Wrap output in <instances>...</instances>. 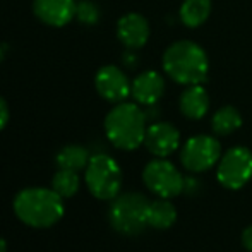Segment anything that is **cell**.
<instances>
[{
  "label": "cell",
  "instance_id": "cell-21",
  "mask_svg": "<svg viewBox=\"0 0 252 252\" xmlns=\"http://www.w3.org/2000/svg\"><path fill=\"white\" fill-rule=\"evenodd\" d=\"M7 120H9V106H7L5 100L0 96V130L7 126Z\"/></svg>",
  "mask_w": 252,
  "mask_h": 252
},
{
  "label": "cell",
  "instance_id": "cell-9",
  "mask_svg": "<svg viewBox=\"0 0 252 252\" xmlns=\"http://www.w3.org/2000/svg\"><path fill=\"white\" fill-rule=\"evenodd\" d=\"M94 86L101 98L112 103L124 101L130 94V83L127 76L115 65H105L94 77Z\"/></svg>",
  "mask_w": 252,
  "mask_h": 252
},
{
  "label": "cell",
  "instance_id": "cell-3",
  "mask_svg": "<svg viewBox=\"0 0 252 252\" xmlns=\"http://www.w3.org/2000/svg\"><path fill=\"white\" fill-rule=\"evenodd\" d=\"M14 211L23 223L34 228H47L62 218V197L53 189L31 187L24 189L14 199Z\"/></svg>",
  "mask_w": 252,
  "mask_h": 252
},
{
  "label": "cell",
  "instance_id": "cell-7",
  "mask_svg": "<svg viewBox=\"0 0 252 252\" xmlns=\"http://www.w3.org/2000/svg\"><path fill=\"white\" fill-rule=\"evenodd\" d=\"M216 179L230 190L242 189L252 179V153L247 148H232L220 158Z\"/></svg>",
  "mask_w": 252,
  "mask_h": 252
},
{
  "label": "cell",
  "instance_id": "cell-18",
  "mask_svg": "<svg viewBox=\"0 0 252 252\" xmlns=\"http://www.w3.org/2000/svg\"><path fill=\"white\" fill-rule=\"evenodd\" d=\"M242 126V115L233 106H221L213 115L211 127L218 136H228Z\"/></svg>",
  "mask_w": 252,
  "mask_h": 252
},
{
  "label": "cell",
  "instance_id": "cell-14",
  "mask_svg": "<svg viewBox=\"0 0 252 252\" xmlns=\"http://www.w3.org/2000/svg\"><path fill=\"white\" fill-rule=\"evenodd\" d=\"M209 110V94L201 84L187 86L180 96V112L190 120H199Z\"/></svg>",
  "mask_w": 252,
  "mask_h": 252
},
{
  "label": "cell",
  "instance_id": "cell-8",
  "mask_svg": "<svg viewBox=\"0 0 252 252\" xmlns=\"http://www.w3.org/2000/svg\"><path fill=\"white\" fill-rule=\"evenodd\" d=\"M221 158L220 141L211 136H194L182 148V165L189 172L201 173L215 166Z\"/></svg>",
  "mask_w": 252,
  "mask_h": 252
},
{
  "label": "cell",
  "instance_id": "cell-12",
  "mask_svg": "<svg viewBox=\"0 0 252 252\" xmlns=\"http://www.w3.org/2000/svg\"><path fill=\"white\" fill-rule=\"evenodd\" d=\"M117 36L127 48H141L150 38V24L141 14L130 12L119 19Z\"/></svg>",
  "mask_w": 252,
  "mask_h": 252
},
{
  "label": "cell",
  "instance_id": "cell-5",
  "mask_svg": "<svg viewBox=\"0 0 252 252\" xmlns=\"http://www.w3.org/2000/svg\"><path fill=\"white\" fill-rule=\"evenodd\" d=\"M86 186L96 199L112 201L122 187V170L108 155H94L86 166Z\"/></svg>",
  "mask_w": 252,
  "mask_h": 252
},
{
  "label": "cell",
  "instance_id": "cell-10",
  "mask_svg": "<svg viewBox=\"0 0 252 252\" xmlns=\"http://www.w3.org/2000/svg\"><path fill=\"white\" fill-rule=\"evenodd\" d=\"M144 144L148 151L158 158H166L180 146V134L175 126L168 122L151 124L146 129Z\"/></svg>",
  "mask_w": 252,
  "mask_h": 252
},
{
  "label": "cell",
  "instance_id": "cell-19",
  "mask_svg": "<svg viewBox=\"0 0 252 252\" xmlns=\"http://www.w3.org/2000/svg\"><path fill=\"white\" fill-rule=\"evenodd\" d=\"M52 189L60 197H72L79 190V177L72 170H59L52 180Z\"/></svg>",
  "mask_w": 252,
  "mask_h": 252
},
{
  "label": "cell",
  "instance_id": "cell-6",
  "mask_svg": "<svg viewBox=\"0 0 252 252\" xmlns=\"http://www.w3.org/2000/svg\"><path fill=\"white\" fill-rule=\"evenodd\" d=\"M143 180L151 192H155L159 197H165V199L179 196L186 187V180L179 172V168L168 159L161 158L153 159L144 166Z\"/></svg>",
  "mask_w": 252,
  "mask_h": 252
},
{
  "label": "cell",
  "instance_id": "cell-2",
  "mask_svg": "<svg viewBox=\"0 0 252 252\" xmlns=\"http://www.w3.org/2000/svg\"><path fill=\"white\" fill-rule=\"evenodd\" d=\"M146 113L136 103L120 101L105 119V132L110 143L119 150L132 151L144 143Z\"/></svg>",
  "mask_w": 252,
  "mask_h": 252
},
{
  "label": "cell",
  "instance_id": "cell-22",
  "mask_svg": "<svg viewBox=\"0 0 252 252\" xmlns=\"http://www.w3.org/2000/svg\"><path fill=\"white\" fill-rule=\"evenodd\" d=\"M242 244H244V247H246L247 251L252 252V225H249L242 232Z\"/></svg>",
  "mask_w": 252,
  "mask_h": 252
},
{
  "label": "cell",
  "instance_id": "cell-1",
  "mask_svg": "<svg viewBox=\"0 0 252 252\" xmlns=\"http://www.w3.org/2000/svg\"><path fill=\"white\" fill-rule=\"evenodd\" d=\"M163 69L175 83L184 86L202 84L209 70L208 55L194 41H175L163 55Z\"/></svg>",
  "mask_w": 252,
  "mask_h": 252
},
{
  "label": "cell",
  "instance_id": "cell-23",
  "mask_svg": "<svg viewBox=\"0 0 252 252\" xmlns=\"http://www.w3.org/2000/svg\"><path fill=\"white\" fill-rule=\"evenodd\" d=\"M0 252H7V244L2 237H0Z\"/></svg>",
  "mask_w": 252,
  "mask_h": 252
},
{
  "label": "cell",
  "instance_id": "cell-20",
  "mask_svg": "<svg viewBox=\"0 0 252 252\" xmlns=\"http://www.w3.org/2000/svg\"><path fill=\"white\" fill-rule=\"evenodd\" d=\"M76 17L83 24H96L100 19V9L91 0H81L76 5Z\"/></svg>",
  "mask_w": 252,
  "mask_h": 252
},
{
  "label": "cell",
  "instance_id": "cell-4",
  "mask_svg": "<svg viewBox=\"0 0 252 252\" xmlns=\"http://www.w3.org/2000/svg\"><path fill=\"white\" fill-rule=\"evenodd\" d=\"M150 201L137 192H127L112 199L108 211L110 225L122 235H139L148 226Z\"/></svg>",
  "mask_w": 252,
  "mask_h": 252
},
{
  "label": "cell",
  "instance_id": "cell-13",
  "mask_svg": "<svg viewBox=\"0 0 252 252\" xmlns=\"http://www.w3.org/2000/svg\"><path fill=\"white\" fill-rule=\"evenodd\" d=\"M163 93H165V81L155 70H146L139 74L130 83V94L141 105H155L159 101Z\"/></svg>",
  "mask_w": 252,
  "mask_h": 252
},
{
  "label": "cell",
  "instance_id": "cell-16",
  "mask_svg": "<svg viewBox=\"0 0 252 252\" xmlns=\"http://www.w3.org/2000/svg\"><path fill=\"white\" fill-rule=\"evenodd\" d=\"M55 161L59 170L79 172V170L86 168L88 163H90V153H88L86 148L79 146V144H69V146H63L57 153Z\"/></svg>",
  "mask_w": 252,
  "mask_h": 252
},
{
  "label": "cell",
  "instance_id": "cell-11",
  "mask_svg": "<svg viewBox=\"0 0 252 252\" xmlns=\"http://www.w3.org/2000/svg\"><path fill=\"white\" fill-rule=\"evenodd\" d=\"M76 0H34V16L48 26H65L76 17Z\"/></svg>",
  "mask_w": 252,
  "mask_h": 252
},
{
  "label": "cell",
  "instance_id": "cell-17",
  "mask_svg": "<svg viewBox=\"0 0 252 252\" xmlns=\"http://www.w3.org/2000/svg\"><path fill=\"white\" fill-rule=\"evenodd\" d=\"M211 14V0H186L180 7V19L187 28H197Z\"/></svg>",
  "mask_w": 252,
  "mask_h": 252
},
{
  "label": "cell",
  "instance_id": "cell-15",
  "mask_svg": "<svg viewBox=\"0 0 252 252\" xmlns=\"http://www.w3.org/2000/svg\"><path fill=\"white\" fill-rule=\"evenodd\" d=\"M177 221V209L168 199L159 197L150 202L148 208V226L156 230H166Z\"/></svg>",
  "mask_w": 252,
  "mask_h": 252
}]
</instances>
